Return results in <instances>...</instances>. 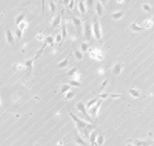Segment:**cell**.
I'll list each match as a JSON object with an SVG mask.
<instances>
[{"label": "cell", "instance_id": "cell-10", "mask_svg": "<svg viewBox=\"0 0 154 146\" xmlns=\"http://www.w3.org/2000/svg\"><path fill=\"white\" fill-rule=\"evenodd\" d=\"M123 66L124 65H123L122 62H116L112 67V74L115 75H119L123 70Z\"/></svg>", "mask_w": 154, "mask_h": 146}, {"label": "cell", "instance_id": "cell-14", "mask_svg": "<svg viewBox=\"0 0 154 146\" xmlns=\"http://www.w3.org/2000/svg\"><path fill=\"white\" fill-rule=\"evenodd\" d=\"M94 6H95V12H96V15L98 16H102L103 13H104V6H103L99 1H96Z\"/></svg>", "mask_w": 154, "mask_h": 146}, {"label": "cell", "instance_id": "cell-13", "mask_svg": "<svg viewBox=\"0 0 154 146\" xmlns=\"http://www.w3.org/2000/svg\"><path fill=\"white\" fill-rule=\"evenodd\" d=\"M152 140H146V139H137L135 140V146H151Z\"/></svg>", "mask_w": 154, "mask_h": 146}, {"label": "cell", "instance_id": "cell-55", "mask_svg": "<svg viewBox=\"0 0 154 146\" xmlns=\"http://www.w3.org/2000/svg\"><path fill=\"white\" fill-rule=\"evenodd\" d=\"M0 104H1V99H0Z\"/></svg>", "mask_w": 154, "mask_h": 146}, {"label": "cell", "instance_id": "cell-51", "mask_svg": "<svg viewBox=\"0 0 154 146\" xmlns=\"http://www.w3.org/2000/svg\"><path fill=\"white\" fill-rule=\"evenodd\" d=\"M125 146H135V145H134L133 143H131V142H128V143H127Z\"/></svg>", "mask_w": 154, "mask_h": 146}, {"label": "cell", "instance_id": "cell-3", "mask_svg": "<svg viewBox=\"0 0 154 146\" xmlns=\"http://www.w3.org/2000/svg\"><path fill=\"white\" fill-rule=\"evenodd\" d=\"M76 108H77V109L81 112V113H82V115L85 116V117L87 119V120L90 122V123H92L93 122V119H92V117L91 116H89V114H88V111H87V109H86V107H85V104L83 103L82 101H80L78 104L76 105Z\"/></svg>", "mask_w": 154, "mask_h": 146}, {"label": "cell", "instance_id": "cell-31", "mask_svg": "<svg viewBox=\"0 0 154 146\" xmlns=\"http://www.w3.org/2000/svg\"><path fill=\"white\" fill-rule=\"evenodd\" d=\"M68 84L70 86H73V87H81L82 83L79 80H76V79H70Z\"/></svg>", "mask_w": 154, "mask_h": 146}, {"label": "cell", "instance_id": "cell-18", "mask_svg": "<svg viewBox=\"0 0 154 146\" xmlns=\"http://www.w3.org/2000/svg\"><path fill=\"white\" fill-rule=\"evenodd\" d=\"M124 16H125V12L116 11V12L112 13V19H115V21H119V19H121Z\"/></svg>", "mask_w": 154, "mask_h": 146}, {"label": "cell", "instance_id": "cell-40", "mask_svg": "<svg viewBox=\"0 0 154 146\" xmlns=\"http://www.w3.org/2000/svg\"><path fill=\"white\" fill-rule=\"evenodd\" d=\"M22 35H23V32L19 30V29L16 28V38H18L19 40H21L22 38Z\"/></svg>", "mask_w": 154, "mask_h": 146}, {"label": "cell", "instance_id": "cell-6", "mask_svg": "<svg viewBox=\"0 0 154 146\" xmlns=\"http://www.w3.org/2000/svg\"><path fill=\"white\" fill-rule=\"evenodd\" d=\"M82 31H83V36H85V38L89 41V40H91L92 38V28H91V24L86 21L85 24L82 26Z\"/></svg>", "mask_w": 154, "mask_h": 146}, {"label": "cell", "instance_id": "cell-38", "mask_svg": "<svg viewBox=\"0 0 154 146\" xmlns=\"http://www.w3.org/2000/svg\"><path fill=\"white\" fill-rule=\"evenodd\" d=\"M77 72H78V69H77V67H73V68L68 72V75H70V77L73 78V75H75Z\"/></svg>", "mask_w": 154, "mask_h": 146}, {"label": "cell", "instance_id": "cell-41", "mask_svg": "<svg viewBox=\"0 0 154 146\" xmlns=\"http://www.w3.org/2000/svg\"><path fill=\"white\" fill-rule=\"evenodd\" d=\"M75 0H70V2H69V4H68V6H67V7H68L70 10H73L74 9V7H75Z\"/></svg>", "mask_w": 154, "mask_h": 146}, {"label": "cell", "instance_id": "cell-21", "mask_svg": "<svg viewBox=\"0 0 154 146\" xmlns=\"http://www.w3.org/2000/svg\"><path fill=\"white\" fill-rule=\"evenodd\" d=\"M49 11H51L52 16H54V15L56 14V4L53 0L49 1Z\"/></svg>", "mask_w": 154, "mask_h": 146}, {"label": "cell", "instance_id": "cell-29", "mask_svg": "<svg viewBox=\"0 0 154 146\" xmlns=\"http://www.w3.org/2000/svg\"><path fill=\"white\" fill-rule=\"evenodd\" d=\"M27 27H28V22L25 21H21V22L18 25V29H19V30L22 31V32L25 31L26 29H27Z\"/></svg>", "mask_w": 154, "mask_h": 146}, {"label": "cell", "instance_id": "cell-35", "mask_svg": "<svg viewBox=\"0 0 154 146\" xmlns=\"http://www.w3.org/2000/svg\"><path fill=\"white\" fill-rule=\"evenodd\" d=\"M110 97V94L109 93H100L99 96H98V98L99 99H101V100H106L107 98H109Z\"/></svg>", "mask_w": 154, "mask_h": 146}, {"label": "cell", "instance_id": "cell-1", "mask_svg": "<svg viewBox=\"0 0 154 146\" xmlns=\"http://www.w3.org/2000/svg\"><path fill=\"white\" fill-rule=\"evenodd\" d=\"M68 112H69V115L71 116L72 120L74 121V123H75L76 128H77V130H78V132H80V135H81L85 139H88L90 132L95 130L96 126L93 125L92 123H90V122H87V121L83 120V119L79 118L78 116L74 114L70 109L68 110Z\"/></svg>", "mask_w": 154, "mask_h": 146}, {"label": "cell", "instance_id": "cell-34", "mask_svg": "<svg viewBox=\"0 0 154 146\" xmlns=\"http://www.w3.org/2000/svg\"><path fill=\"white\" fill-rule=\"evenodd\" d=\"M94 5H95L94 0H86V2H85L86 9H91Z\"/></svg>", "mask_w": 154, "mask_h": 146}, {"label": "cell", "instance_id": "cell-28", "mask_svg": "<svg viewBox=\"0 0 154 146\" xmlns=\"http://www.w3.org/2000/svg\"><path fill=\"white\" fill-rule=\"evenodd\" d=\"M60 34H61V36H62V42H63L67 37V27H66L65 23L61 24V32H60Z\"/></svg>", "mask_w": 154, "mask_h": 146}, {"label": "cell", "instance_id": "cell-2", "mask_svg": "<svg viewBox=\"0 0 154 146\" xmlns=\"http://www.w3.org/2000/svg\"><path fill=\"white\" fill-rule=\"evenodd\" d=\"M92 28V35L94 36V38L98 41H101L102 40V36H103V32H102V26L101 23L98 21V19H94L93 23L91 25Z\"/></svg>", "mask_w": 154, "mask_h": 146}, {"label": "cell", "instance_id": "cell-12", "mask_svg": "<svg viewBox=\"0 0 154 146\" xmlns=\"http://www.w3.org/2000/svg\"><path fill=\"white\" fill-rule=\"evenodd\" d=\"M129 95L131 96L132 98H135V99H138L140 97V94H142V92H140L138 88H135V87H131L129 89Z\"/></svg>", "mask_w": 154, "mask_h": 146}, {"label": "cell", "instance_id": "cell-53", "mask_svg": "<svg viewBox=\"0 0 154 146\" xmlns=\"http://www.w3.org/2000/svg\"><path fill=\"white\" fill-rule=\"evenodd\" d=\"M151 146H154V139L152 140V144H151Z\"/></svg>", "mask_w": 154, "mask_h": 146}, {"label": "cell", "instance_id": "cell-30", "mask_svg": "<svg viewBox=\"0 0 154 146\" xmlns=\"http://www.w3.org/2000/svg\"><path fill=\"white\" fill-rule=\"evenodd\" d=\"M87 51H89V44L87 42H82L81 44V51L85 53Z\"/></svg>", "mask_w": 154, "mask_h": 146}, {"label": "cell", "instance_id": "cell-22", "mask_svg": "<svg viewBox=\"0 0 154 146\" xmlns=\"http://www.w3.org/2000/svg\"><path fill=\"white\" fill-rule=\"evenodd\" d=\"M104 143H105V137H104L103 134H99L97 135L96 144H97V146H102Z\"/></svg>", "mask_w": 154, "mask_h": 146}, {"label": "cell", "instance_id": "cell-15", "mask_svg": "<svg viewBox=\"0 0 154 146\" xmlns=\"http://www.w3.org/2000/svg\"><path fill=\"white\" fill-rule=\"evenodd\" d=\"M130 29H131L133 32H143V27L139 25L137 21H134L130 24Z\"/></svg>", "mask_w": 154, "mask_h": 146}, {"label": "cell", "instance_id": "cell-17", "mask_svg": "<svg viewBox=\"0 0 154 146\" xmlns=\"http://www.w3.org/2000/svg\"><path fill=\"white\" fill-rule=\"evenodd\" d=\"M78 9H79V12L81 13V15H85L86 13V6H85V2L83 0H80L79 3H78Z\"/></svg>", "mask_w": 154, "mask_h": 146}, {"label": "cell", "instance_id": "cell-43", "mask_svg": "<svg viewBox=\"0 0 154 146\" xmlns=\"http://www.w3.org/2000/svg\"><path fill=\"white\" fill-rule=\"evenodd\" d=\"M15 68H16V71H21V70L23 69V65L21 64V63H16V64L15 65Z\"/></svg>", "mask_w": 154, "mask_h": 146}, {"label": "cell", "instance_id": "cell-7", "mask_svg": "<svg viewBox=\"0 0 154 146\" xmlns=\"http://www.w3.org/2000/svg\"><path fill=\"white\" fill-rule=\"evenodd\" d=\"M71 21H72V23L75 26V28L77 29V31L79 33H82V19L78 18V16H71Z\"/></svg>", "mask_w": 154, "mask_h": 146}, {"label": "cell", "instance_id": "cell-44", "mask_svg": "<svg viewBox=\"0 0 154 146\" xmlns=\"http://www.w3.org/2000/svg\"><path fill=\"white\" fill-rule=\"evenodd\" d=\"M107 83H108V79H105L103 82H102V84H101V88H100V91H103V89L106 87V85H107Z\"/></svg>", "mask_w": 154, "mask_h": 146}, {"label": "cell", "instance_id": "cell-32", "mask_svg": "<svg viewBox=\"0 0 154 146\" xmlns=\"http://www.w3.org/2000/svg\"><path fill=\"white\" fill-rule=\"evenodd\" d=\"M69 90H71V86L69 84H62L61 88H60V93L64 95L65 93H67Z\"/></svg>", "mask_w": 154, "mask_h": 146}, {"label": "cell", "instance_id": "cell-48", "mask_svg": "<svg viewBox=\"0 0 154 146\" xmlns=\"http://www.w3.org/2000/svg\"><path fill=\"white\" fill-rule=\"evenodd\" d=\"M97 1H99V2L101 3V4L104 6V5L107 4V1H108V0H97Z\"/></svg>", "mask_w": 154, "mask_h": 146}, {"label": "cell", "instance_id": "cell-46", "mask_svg": "<svg viewBox=\"0 0 154 146\" xmlns=\"http://www.w3.org/2000/svg\"><path fill=\"white\" fill-rule=\"evenodd\" d=\"M110 97L113 98V99H117V98H121L122 96L119 95V94H110Z\"/></svg>", "mask_w": 154, "mask_h": 146}, {"label": "cell", "instance_id": "cell-54", "mask_svg": "<svg viewBox=\"0 0 154 146\" xmlns=\"http://www.w3.org/2000/svg\"><path fill=\"white\" fill-rule=\"evenodd\" d=\"M80 1V0H75V2H79Z\"/></svg>", "mask_w": 154, "mask_h": 146}, {"label": "cell", "instance_id": "cell-19", "mask_svg": "<svg viewBox=\"0 0 154 146\" xmlns=\"http://www.w3.org/2000/svg\"><path fill=\"white\" fill-rule=\"evenodd\" d=\"M70 56L71 55H68L67 57H65L64 59H63L62 61H60L58 64H57V68L58 69H63V68H66L67 66H68L69 64V59H70Z\"/></svg>", "mask_w": 154, "mask_h": 146}, {"label": "cell", "instance_id": "cell-26", "mask_svg": "<svg viewBox=\"0 0 154 146\" xmlns=\"http://www.w3.org/2000/svg\"><path fill=\"white\" fill-rule=\"evenodd\" d=\"M143 29H150L153 26V22L150 19H145V21H143Z\"/></svg>", "mask_w": 154, "mask_h": 146}, {"label": "cell", "instance_id": "cell-50", "mask_svg": "<svg viewBox=\"0 0 154 146\" xmlns=\"http://www.w3.org/2000/svg\"><path fill=\"white\" fill-rule=\"evenodd\" d=\"M117 1V3H119V4H123L124 3V0H116Z\"/></svg>", "mask_w": 154, "mask_h": 146}, {"label": "cell", "instance_id": "cell-27", "mask_svg": "<svg viewBox=\"0 0 154 146\" xmlns=\"http://www.w3.org/2000/svg\"><path fill=\"white\" fill-rule=\"evenodd\" d=\"M74 56H75V58L77 59V60L81 61L83 58V53L81 51H79V49H75V51H74Z\"/></svg>", "mask_w": 154, "mask_h": 146}, {"label": "cell", "instance_id": "cell-8", "mask_svg": "<svg viewBox=\"0 0 154 146\" xmlns=\"http://www.w3.org/2000/svg\"><path fill=\"white\" fill-rule=\"evenodd\" d=\"M62 16H63V12H61V14L53 16L52 19V28H57L62 24Z\"/></svg>", "mask_w": 154, "mask_h": 146}, {"label": "cell", "instance_id": "cell-23", "mask_svg": "<svg viewBox=\"0 0 154 146\" xmlns=\"http://www.w3.org/2000/svg\"><path fill=\"white\" fill-rule=\"evenodd\" d=\"M25 16H26V14H25V13H21V14H19L18 16H16V19H15L16 24V25H19L21 21H24Z\"/></svg>", "mask_w": 154, "mask_h": 146}, {"label": "cell", "instance_id": "cell-39", "mask_svg": "<svg viewBox=\"0 0 154 146\" xmlns=\"http://www.w3.org/2000/svg\"><path fill=\"white\" fill-rule=\"evenodd\" d=\"M73 78H74L73 79H76V80H79V81H80V80H81V78H82V74H81V73H80V72L78 71V72L76 73L75 75H73Z\"/></svg>", "mask_w": 154, "mask_h": 146}, {"label": "cell", "instance_id": "cell-47", "mask_svg": "<svg viewBox=\"0 0 154 146\" xmlns=\"http://www.w3.org/2000/svg\"><path fill=\"white\" fill-rule=\"evenodd\" d=\"M69 2H70V0H62V3H63V5H64L65 7H67V6H68Z\"/></svg>", "mask_w": 154, "mask_h": 146}, {"label": "cell", "instance_id": "cell-36", "mask_svg": "<svg viewBox=\"0 0 154 146\" xmlns=\"http://www.w3.org/2000/svg\"><path fill=\"white\" fill-rule=\"evenodd\" d=\"M54 40H55V42L58 43L59 45L62 44V36H61V34H60V33H57L56 36L54 37Z\"/></svg>", "mask_w": 154, "mask_h": 146}, {"label": "cell", "instance_id": "cell-5", "mask_svg": "<svg viewBox=\"0 0 154 146\" xmlns=\"http://www.w3.org/2000/svg\"><path fill=\"white\" fill-rule=\"evenodd\" d=\"M88 54H89V57L94 59V60H97V61H103L104 60V54H103L101 49H99V48L90 49Z\"/></svg>", "mask_w": 154, "mask_h": 146}, {"label": "cell", "instance_id": "cell-37", "mask_svg": "<svg viewBox=\"0 0 154 146\" xmlns=\"http://www.w3.org/2000/svg\"><path fill=\"white\" fill-rule=\"evenodd\" d=\"M33 61H34V59H27V60L25 61L24 63V66L25 67H27V68H31L32 67V64H33Z\"/></svg>", "mask_w": 154, "mask_h": 146}, {"label": "cell", "instance_id": "cell-4", "mask_svg": "<svg viewBox=\"0 0 154 146\" xmlns=\"http://www.w3.org/2000/svg\"><path fill=\"white\" fill-rule=\"evenodd\" d=\"M102 103H103V100L99 99V101L88 109V114L90 116H92V118H94L95 120L97 119V117H98L99 110H100V108H101V105H102Z\"/></svg>", "mask_w": 154, "mask_h": 146}, {"label": "cell", "instance_id": "cell-20", "mask_svg": "<svg viewBox=\"0 0 154 146\" xmlns=\"http://www.w3.org/2000/svg\"><path fill=\"white\" fill-rule=\"evenodd\" d=\"M54 43H55V40H54V37H53V36L48 35L47 37H45V44L46 45L53 46H54Z\"/></svg>", "mask_w": 154, "mask_h": 146}, {"label": "cell", "instance_id": "cell-42", "mask_svg": "<svg viewBox=\"0 0 154 146\" xmlns=\"http://www.w3.org/2000/svg\"><path fill=\"white\" fill-rule=\"evenodd\" d=\"M36 39H37V40H39V41H42V40H44V39H45V36L43 35V33H42V32H40L39 34H37V35H36Z\"/></svg>", "mask_w": 154, "mask_h": 146}, {"label": "cell", "instance_id": "cell-45", "mask_svg": "<svg viewBox=\"0 0 154 146\" xmlns=\"http://www.w3.org/2000/svg\"><path fill=\"white\" fill-rule=\"evenodd\" d=\"M45 3H46V0H41V4H42V11H41V14L44 15V12H45Z\"/></svg>", "mask_w": 154, "mask_h": 146}, {"label": "cell", "instance_id": "cell-49", "mask_svg": "<svg viewBox=\"0 0 154 146\" xmlns=\"http://www.w3.org/2000/svg\"><path fill=\"white\" fill-rule=\"evenodd\" d=\"M98 73H99L100 75H103V74H104V69H99Z\"/></svg>", "mask_w": 154, "mask_h": 146}, {"label": "cell", "instance_id": "cell-52", "mask_svg": "<svg viewBox=\"0 0 154 146\" xmlns=\"http://www.w3.org/2000/svg\"><path fill=\"white\" fill-rule=\"evenodd\" d=\"M151 21H152V22H153V25H154V16L151 19Z\"/></svg>", "mask_w": 154, "mask_h": 146}, {"label": "cell", "instance_id": "cell-16", "mask_svg": "<svg viewBox=\"0 0 154 146\" xmlns=\"http://www.w3.org/2000/svg\"><path fill=\"white\" fill-rule=\"evenodd\" d=\"M97 135H98V134H97V132H96L95 130L90 132L88 140H89V142H90V144H91V146H97V144H96Z\"/></svg>", "mask_w": 154, "mask_h": 146}, {"label": "cell", "instance_id": "cell-11", "mask_svg": "<svg viewBox=\"0 0 154 146\" xmlns=\"http://www.w3.org/2000/svg\"><path fill=\"white\" fill-rule=\"evenodd\" d=\"M74 141H75V143L77 145H80V146H88L87 143H86L85 139L83 138L81 135L77 134L74 135Z\"/></svg>", "mask_w": 154, "mask_h": 146}, {"label": "cell", "instance_id": "cell-25", "mask_svg": "<svg viewBox=\"0 0 154 146\" xmlns=\"http://www.w3.org/2000/svg\"><path fill=\"white\" fill-rule=\"evenodd\" d=\"M99 101V98L98 97H95V98H93V99H91V100H89L87 103L85 104V107H86V109H89L90 108L92 107V105H94L97 102Z\"/></svg>", "mask_w": 154, "mask_h": 146}, {"label": "cell", "instance_id": "cell-24", "mask_svg": "<svg viewBox=\"0 0 154 146\" xmlns=\"http://www.w3.org/2000/svg\"><path fill=\"white\" fill-rule=\"evenodd\" d=\"M75 96H76V93L75 92H74L73 90H69L68 92L64 94V100H66V101L72 100V99L75 98Z\"/></svg>", "mask_w": 154, "mask_h": 146}, {"label": "cell", "instance_id": "cell-9", "mask_svg": "<svg viewBox=\"0 0 154 146\" xmlns=\"http://www.w3.org/2000/svg\"><path fill=\"white\" fill-rule=\"evenodd\" d=\"M5 38H6V42H7L9 45L13 46L15 44V36L9 28L5 29Z\"/></svg>", "mask_w": 154, "mask_h": 146}, {"label": "cell", "instance_id": "cell-33", "mask_svg": "<svg viewBox=\"0 0 154 146\" xmlns=\"http://www.w3.org/2000/svg\"><path fill=\"white\" fill-rule=\"evenodd\" d=\"M142 8L143 10V12H146V13H150L152 11L151 5H149L148 3H143V4L142 5Z\"/></svg>", "mask_w": 154, "mask_h": 146}]
</instances>
